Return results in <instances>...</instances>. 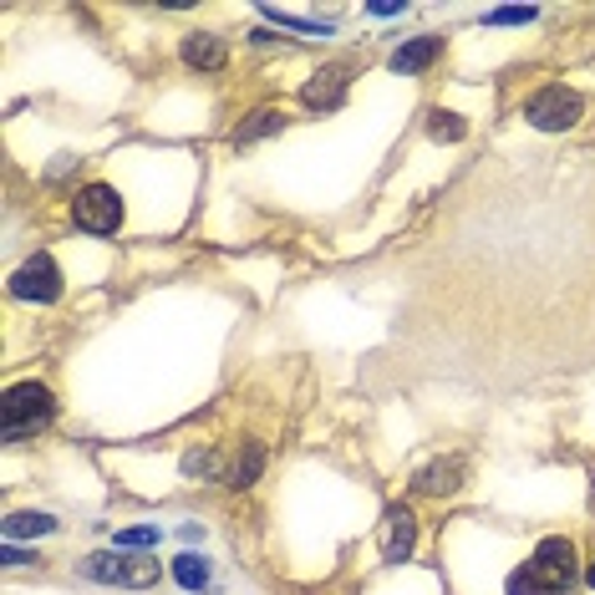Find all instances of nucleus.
Here are the masks:
<instances>
[{
  "instance_id": "f257e3e1",
  "label": "nucleus",
  "mask_w": 595,
  "mask_h": 595,
  "mask_svg": "<svg viewBox=\"0 0 595 595\" xmlns=\"http://www.w3.org/2000/svg\"><path fill=\"white\" fill-rule=\"evenodd\" d=\"M575 581H581L575 545L550 535V540H540V550L509 575V595H570Z\"/></svg>"
},
{
  "instance_id": "f03ea898",
  "label": "nucleus",
  "mask_w": 595,
  "mask_h": 595,
  "mask_svg": "<svg viewBox=\"0 0 595 595\" xmlns=\"http://www.w3.org/2000/svg\"><path fill=\"white\" fill-rule=\"evenodd\" d=\"M52 413H56V402L42 382H15V388L5 392V444H21L26 433L46 428Z\"/></svg>"
},
{
  "instance_id": "7ed1b4c3",
  "label": "nucleus",
  "mask_w": 595,
  "mask_h": 595,
  "mask_svg": "<svg viewBox=\"0 0 595 595\" xmlns=\"http://www.w3.org/2000/svg\"><path fill=\"white\" fill-rule=\"evenodd\" d=\"M71 220H77V229H87V235H112V229L123 224V199L112 194L108 183H87L82 194L71 199Z\"/></svg>"
},
{
  "instance_id": "20e7f679",
  "label": "nucleus",
  "mask_w": 595,
  "mask_h": 595,
  "mask_svg": "<svg viewBox=\"0 0 595 595\" xmlns=\"http://www.w3.org/2000/svg\"><path fill=\"white\" fill-rule=\"evenodd\" d=\"M82 575L108 585H127V591H143V585L158 581V560H133V554H87Z\"/></svg>"
},
{
  "instance_id": "39448f33",
  "label": "nucleus",
  "mask_w": 595,
  "mask_h": 595,
  "mask_svg": "<svg viewBox=\"0 0 595 595\" xmlns=\"http://www.w3.org/2000/svg\"><path fill=\"white\" fill-rule=\"evenodd\" d=\"M525 117L540 127V133H560V127H575V117H581V98L565 92V87H545V92L529 98Z\"/></svg>"
},
{
  "instance_id": "423d86ee",
  "label": "nucleus",
  "mask_w": 595,
  "mask_h": 595,
  "mask_svg": "<svg viewBox=\"0 0 595 595\" xmlns=\"http://www.w3.org/2000/svg\"><path fill=\"white\" fill-rule=\"evenodd\" d=\"M11 291L21 295V301H56L61 295V270H56V260L52 255H31L21 270H15V280H11Z\"/></svg>"
},
{
  "instance_id": "0eeeda50",
  "label": "nucleus",
  "mask_w": 595,
  "mask_h": 595,
  "mask_svg": "<svg viewBox=\"0 0 595 595\" xmlns=\"http://www.w3.org/2000/svg\"><path fill=\"white\" fill-rule=\"evenodd\" d=\"M417 545V519L407 509H388V529H382V554H388V565H402Z\"/></svg>"
},
{
  "instance_id": "6e6552de",
  "label": "nucleus",
  "mask_w": 595,
  "mask_h": 595,
  "mask_svg": "<svg viewBox=\"0 0 595 595\" xmlns=\"http://www.w3.org/2000/svg\"><path fill=\"white\" fill-rule=\"evenodd\" d=\"M341 98H347V77H341L336 67L316 71V77L301 87V102H305V108H341Z\"/></svg>"
},
{
  "instance_id": "1a4fd4ad",
  "label": "nucleus",
  "mask_w": 595,
  "mask_h": 595,
  "mask_svg": "<svg viewBox=\"0 0 595 595\" xmlns=\"http://www.w3.org/2000/svg\"><path fill=\"white\" fill-rule=\"evenodd\" d=\"M444 52V42L438 36H417V42L397 46V56H392V71H402V77H413V71L433 67V56Z\"/></svg>"
},
{
  "instance_id": "9d476101",
  "label": "nucleus",
  "mask_w": 595,
  "mask_h": 595,
  "mask_svg": "<svg viewBox=\"0 0 595 595\" xmlns=\"http://www.w3.org/2000/svg\"><path fill=\"white\" fill-rule=\"evenodd\" d=\"M183 61L199 71H220L224 67V42L220 36H209V31H194L189 42H183Z\"/></svg>"
},
{
  "instance_id": "9b49d317",
  "label": "nucleus",
  "mask_w": 595,
  "mask_h": 595,
  "mask_svg": "<svg viewBox=\"0 0 595 595\" xmlns=\"http://www.w3.org/2000/svg\"><path fill=\"white\" fill-rule=\"evenodd\" d=\"M458 479H463V458H448V463H433V469L417 473V489L423 494H453Z\"/></svg>"
},
{
  "instance_id": "f8f14e48",
  "label": "nucleus",
  "mask_w": 595,
  "mask_h": 595,
  "mask_svg": "<svg viewBox=\"0 0 595 595\" xmlns=\"http://www.w3.org/2000/svg\"><path fill=\"white\" fill-rule=\"evenodd\" d=\"M56 529V519L52 514H11V519H5V540H31V535H52Z\"/></svg>"
},
{
  "instance_id": "ddd939ff",
  "label": "nucleus",
  "mask_w": 595,
  "mask_h": 595,
  "mask_svg": "<svg viewBox=\"0 0 595 595\" xmlns=\"http://www.w3.org/2000/svg\"><path fill=\"white\" fill-rule=\"evenodd\" d=\"M280 127H285V112L260 108V112H249V123L235 133V143H255V138H265V133H280Z\"/></svg>"
},
{
  "instance_id": "4468645a",
  "label": "nucleus",
  "mask_w": 595,
  "mask_h": 595,
  "mask_svg": "<svg viewBox=\"0 0 595 595\" xmlns=\"http://www.w3.org/2000/svg\"><path fill=\"white\" fill-rule=\"evenodd\" d=\"M173 581H179L183 591H204L209 585V560H199V554H179V560H173Z\"/></svg>"
},
{
  "instance_id": "2eb2a0df",
  "label": "nucleus",
  "mask_w": 595,
  "mask_h": 595,
  "mask_svg": "<svg viewBox=\"0 0 595 595\" xmlns=\"http://www.w3.org/2000/svg\"><path fill=\"white\" fill-rule=\"evenodd\" d=\"M260 463H265V453H260L255 444H249V448H245V458H235V469H229V489H249V484H255Z\"/></svg>"
},
{
  "instance_id": "dca6fc26",
  "label": "nucleus",
  "mask_w": 595,
  "mask_h": 595,
  "mask_svg": "<svg viewBox=\"0 0 595 595\" xmlns=\"http://www.w3.org/2000/svg\"><path fill=\"white\" fill-rule=\"evenodd\" d=\"M428 133H433V138H438V143H458V138H463V123H458L453 112H433Z\"/></svg>"
},
{
  "instance_id": "f3484780",
  "label": "nucleus",
  "mask_w": 595,
  "mask_h": 595,
  "mask_svg": "<svg viewBox=\"0 0 595 595\" xmlns=\"http://www.w3.org/2000/svg\"><path fill=\"white\" fill-rule=\"evenodd\" d=\"M143 545H158V525H138L117 535V550H143Z\"/></svg>"
},
{
  "instance_id": "a211bd4d",
  "label": "nucleus",
  "mask_w": 595,
  "mask_h": 595,
  "mask_svg": "<svg viewBox=\"0 0 595 595\" xmlns=\"http://www.w3.org/2000/svg\"><path fill=\"white\" fill-rule=\"evenodd\" d=\"M484 21L489 26H525V21H535V11L529 5H504V11H489Z\"/></svg>"
},
{
  "instance_id": "6ab92c4d",
  "label": "nucleus",
  "mask_w": 595,
  "mask_h": 595,
  "mask_svg": "<svg viewBox=\"0 0 595 595\" xmlns=\"http://www.w3.org/2000/svg\"><path fill=\"white\" fill-rule=\"evenodd\" d=\"M270 21H280V26H291V31H301V36H326V26H316V21H301V15H291V11H276V5H270Z\"/></svg>"
},
{
  "instance_id": "aec40b11",
  "label": "nucleus",
  "mask_w": 595,
  "mask_h": 595,
  "mask_svg": "<svg viewBox=\"0 0 595 595\" xmlns=\"http://www.w3.org/2000/svg\"><path fill=\"white\" fill-rule=\"evenodd\" d=\"M585 581H591V591H595V565H591V575H585Z\"/></svg>"
}]
</instances>
